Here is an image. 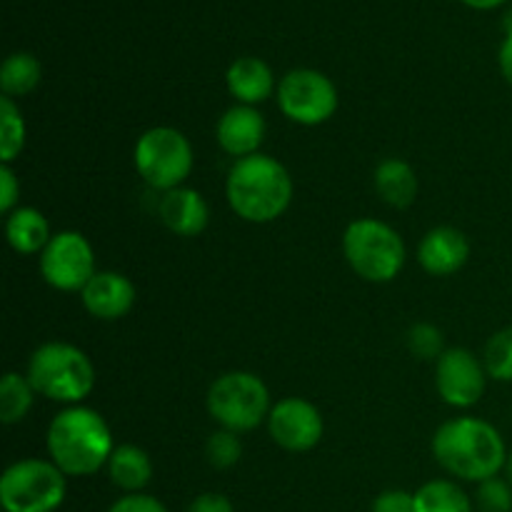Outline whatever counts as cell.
Wrapping results in <instances>:
<instances>
[{
    "instance_id": "obj_1",
    "label": "cell",
    "mask_w": 512,
    "mask_h": 512,
    "mask_svg": "<svg viewBox=\"0 0 512 512\" xmlns=\"http://www.w3.org/2000/svg\"><path fill=\"white\" fill-rule=\"evenodd\" d=\"M433 455L440 468L468 483L498 478L508 463L505 440L495 425L473 415L440 425L433 435Z\"/></svg>"
},
{
    "instance_id": "obj_2",
    "label": "cell",
    "mask_w": 512,
    "mask_h": 512,
    "mask_svg": "<svg viewBox=\"0 0 512 512\" xmlns=\"http://www.w3.org/2000/svg\"><path fill=\"white\" fill-rule=\"evenodd\" d=\"M48 455L70 478H88L108 465L113 433L103 415L85 405H68L48 425Z\"/></svg>"
},
{
    "instance_id": "obj_3",
    "label": "cell",
    "mask_w": 512,
    "mask_h": 512,
    "mask_svg": "<svg viewBox=\"0 0 512 512\" xmlns=\"http://www.w3.org/2000/svg\"><path fill=\"white\" fill-rule=\"evenodd\" d=\"M225 195L238 218L265 225L278 220L293 200V178L280 160L255 153L235 160Z\"/></svg>"
},
{
    "instance_id": "obj_4",
    "label": "cell",
    "mask_w": 512,
    "mask_h": 512,
    "mask_svg": "<svg viewBox=\"0 0 512 512\" xmlns=\"http://www.w3.org/2000/svg\"><path fill=\"white\" fill-rule=\"evenodd\" d=\"M28 380L35 393L53 403L80 405L93 393L95 368L83 350L53 340L30 355Z\"/></svg>"
},
{
    "instance_id": "obj_5",
    "label": "cell",
    "mask_w": 512,
    "mask_h": 512,
    "mask_svg": "<svg viewBox=\"0 0 512 512\" xmlns=\"http://www.w3.org/2000/svg\"><path fill=\"white\" fill-rule=\"evenodd\" d=\"M343 253L355 275L368 283H390L405 265V243L395 228L375 218H360L345 228Z\"/></svg>"
},
{
    "instance_id": "obj_6",
    "label": "cell",
    "mask_w": 512,
    "mask_h": 512,
    "mask_svg": "<svg viewBox=\"0 0 512 512\" xmlns=\"http://www.w3.org/2000/svg\"><path fill=\"white\" fill-rule=\"evenodd\" d=\"M268 385L255 373L233 370L210 385L208 413L220 428L233 433H250L270 415Z\"/></svg>"
},
{
    "instance_id": "obj_7",
    "label": "cell",
    "mask_w": 512,
    "mask_h": 512,
    "mask_svg": "<svg viewBox=\"0 0 512 512\" xmlns=\"http://www.w3.org/2000/svg\"><path fill=\"white\" fill-rule=\"evenodd\" d=\"M65 478L53 460H18L0 478V505L5 512H55L68 493Z\"/></svg>"
},
{
    "instance_id": "obj_8",
    "label": "cell",
    "mask_w": 512,
    "mask_h": 512,
    "mask_svg": "<svg viewBox=\"0 0 512 512\" xmlns=\"http://www.w3.org/2000/svg\"><path fill=\"white\" fill-rule=\"evenodd\" d=\"M133 163L150 188L168 193L180 188L193 170V148L180 130L158 125L145 130L133 150Z\"/></svg>"
},
{
    "instance_id": "obj_9",
    "label": "cell",
    "mask_w": 512,
    "mask_h": 512,
    "mask_svg": "<svg viewBox=\"0 0 512 512\" xmlns=\"http://www.w3.org/2000/svg\"><path fill=\"white\" fill-rule=\"evenodd\" d=\"M338 88L325 73L313 68H295L278 85L280 113L298 125L325 123L338 110Z\"/></svg>"
},
{
    "instance_id": "obj_10",
    "label": "cell",
    "mask_w": 512,
    "mask_h": 512,
    "mask_svg": "<svg viewBox=\"0 0 512 512\" xmlns=\"http://www.w3.org/2000/svg\"><path fill=\"white\" fill-rule=\"evenodd\" d=\"M95 273L98 270H95L93 245L75 230L55 233L40 253V275L50 288L60 293H83Z\"/></svg>"
},
{
    "instance_id": "obj_11",
    "label": "cell",
    "mask_w": 512,
    "mask_h": 512,
    "mask_svg": "<svg viewBox=\"0 0 512 512\" xmlns=\"http://www.w3.org/2000/svg\"><path fill=\"white\" fill-rule=\"evenodd\" d=\"M488 385V370L475 353L465 348H448L435 360V388L453 408H473L480 403Z\"/></svg>"
},
{
    "instance_id": "obj_12",
    "label": "cell",
    "mask_w": 512,
    "mask_h": 512,
    "mask_svg": "<svg viewBox=\"0 0 512 512\" xmlns=\"http://www.w3.org/2000/svg\"><path fill=\"white\" fill-rule=\"evenodd\" d=\"M268 430L275 445L288 453H308L323 440V415L303 398H285L270 408Z\"/></svg>"
},
{
    "instance_id": "obj_13",
    "label": "cell",
    "mask_w": 512,
    "mask_h": 512,
    "mask_svg": "<svg viewBox=\"0 0 512 512\" xmlns=\"http://www.w3.org/2000/svg\"><path fill=\"white\" fill-rule=\"evenodd\" d=\"M215 138H218L220 148L228 155H233L235 160L260 153V145L265 140L263 113L253 108V105H233L218 120Z\"/></svg>"
},
{
    "instance_id": "obj_14",
    "label": "cell",
    "mask_w": 512,
    "mask_h": 512,
    "mask_svg": "<svg viewBox=\"0 0 512 512\" xmlns=\"http://www.w3.org/2000/svg\"><path fill=\"white\" fill-rule=\"evenodd\" d=\"M470 258V243L465 233L450 225L433 228L418 245V263L425 273L435 278H448L455 275Z\"/></svg>"
},
{
    "instance_id": "obj_15",
    "label": "cell",
    "mask_w": 512,
    "mask_h": 512,
    "mask_svg": "<svg viewBox=\"0 0 512 512\" xmlns=\"http://www.w3.org/2000/svg\"><path fill=\"white\" fill-rule=\"evenodd\" d=\"M85 310L98 320H120L133 310L135 285L125 275L103 270L95 273L93 280L80 293Z\"/></svg>"
},
{
    "instance_id": "obj_16",
    "label": "cell",
    "mask_w": 512,
    "mask_h": 512,
    "mask_svg": "<svg viewBox=\"0 0 512 512\" xmlns=\"http://www.w3.org/2000/svg\"><path fill=\"white\" fill-rule=\"evenodd\" d=\"M160 220L170 233L180 235V238H195L208 228L210 208L205 203L203 195L193 188H180L168 190L160 198Z\"/></svg>"
},
{
    "instance_id": "obj_17",
    "label": "cell",
    "mask_w": 512,
    "mask_h": 512,
    "mask_svg": "<svg viewBox=\"0 0 512 512\" xmlns=\"http://www.w3.org/2000/svg\"><path fill=\"white\" fill-rule=\"evenodd\" d=\"M228 90L240 105H258L265 103L275 90V75L265 60L253 58V55H243V58L233 60L228 68Z\"/></svg>"
},
{
    "instance_id": "obj_18",
    "label": "cell",
    "mask_w": 512,
    "mask_h": 512,
    "mask_svg": "<svg viewBox=\"0 0 512 512\" xmlns=\"http://www.w3.org/2000/svg\"><path fill=\"white\" fill-rule=\"evenodd\" d=\"M375 193L380 195L383 203L390 208H408L418 198V175H415L413 165L405 163L400 158H385L383 163L375 168L373 173Z\"/></svg>"
},
{
    "instance_id": "obj_19",
    "label": "cell",
    "mask_w": 512,
    "mask_h": 512,
    "mask_svg": "<svg viewBox=\"0 0 512 512\" xmlns=\"http://www.w3.org/2000/svg\"><path fill=\"white\" fill-rule=\"evenodd\" d=\"M5 238L10 248L20 255L43 253L45 245L50 243L53 233L45 220V215L35 208H15L5 218Z\"/></svg>"
},
{
    "instance_id": "obj_20",
    "label": "cell",
    "mask_w": 512,
    "mask_h": 512,
    "mask_svg": "<svg viewBox=\"0 0 512 512\" xmlns=\"http://www.w3.org/2000/svg\"><path fill=\"white\" fill-rule=\"evenodd\" d=\"M108 475L115 488L125 493H143V488H148L153 480V463L138 445H118L108 460Z\"/></svg>"
},
{
    "instance_id": "obj_21",
    "label": "cell",
    "mask_w": 512,
    "mask_h": 512,
    "mask_svg": "<svg viewBox=\"0 0 512 512\" xmlns=\"http://www.w3.org/2000/svg\"><path fill=\"white\" fill-rule=\"evenodd\" d=\"M40 75H43V68L35 55L13 53L0 65V90L8 98H20L38 88Z\"/></svg>"
},
{
    "instance_id": "obj_22",
    "label": "cell",
    "mask_w": 512,
    "mask_h": 512,
    "mask_svg": "<svg viewBox=\"0 0 512 512\" xmlns=\"http://www.w3.org/2000/svg\"><path fill=\"white\" fill-rule=\"evenodd\" d=\"M415 512H473V503L453 480H430L415 493Z\"/></svg>"
},
{
    "instance_id": "obj_23",
    "label": "cell",
    "mask_w": 512,
    "mask_h": 512,
    "mask_svg": "<svg viewBox=\"0 0 512 512\" xmlns=\"http://www.w3.org/2000/svg\"><path fill=\"white\" fill-rule=\"evenodd\" d=\"M35 400V390L28 375L5 373L0 378V420L5 425H15L25 420Z\"/></svg>"
},
{
    "instance_id": "obj_24",
    "label": "cell",
    "mask_w": 512,
    "mask_h": 512,
    "mask_svg": "<svg viewBox=\"0 0 512 512\" xmlns=\"http://www.w3.org/2000/svg\"><path fill=\"white\" fill-rule=\"evenodd\" d=\"M25 148V120L13 98H0V160L10 165Z\"/></svg>"
},
{
    "instance_id": "obj_25",
    "label": "cell",
    "mask_w": 512,
    "mask_h": 512,
    "mask_svg": "<svg viewBox=\"0 0 512 512\" xmlns=\"http://www.w3.org/2000/svg\"><path fill=\"white\" fill-rule=\"evenodd\" d=\"M483 365L488 378L500 383H512V328H503L488 340L483 353Z\"/></svg>"
},
{
    "instance_id": "obj_26",
    "label": "cell",
    "mask_w": 512,
    "mask_h": 512,
    "mask_svg": "<svg viewBox=\"0 0 512 512\" xmlns=\"http://www.w3.org/2000/svg\"><path fill=\"white\" fill-rule=\"evenodd\" d=\"M205 458L213 465L215 470H230L240 463L243 458V443H240V435L233 430H215L213 435L205 443Z\"/></svg>"
},
{
    "instance_id": "obj_27",
    "label": "cell",
    "mask_w": 512,
    "mask_h": 512,
    "mask_svg": "<svg viewBox=\"0 0 512 512\" xmlns=\"http://www.w3.org/2000/svg\"><path fill=\"white\" fill-rule=\"evenodd\" d=\"M408 348L415 358L438 360L445 353V338L440 328L430 323H415L408 330Z\"/></svg>"
},
{
    "instance_id": "obj_28",
    "label": "cell",
    "mask_w": 512,
    "mask_h": 512,
    "mask_svg": "<svg viewBox=\"0 0 512 512\" xmlns=\"http://www.w3.org/2000/svg\"><path fill=\"white\" fill-rule=\"evenodd\" d=\"M475 503L480 512H512V485L510 480L490 478L478 483Z\"/></svg>"
},
{
    "instance_id": "obj_29",
    "label": "cell",
    "mask_w": 512,
    "mask_h": 512,
    "mask_svg": "<svg viewBox=\"0 0 512 512\" xmlns=\"http://www.w3.org/2000/svg\"><path fill=\"white\" fill-rule=\"evenodd\" d=\"M108 512H168V508L158 498H153V495L125 493L123 498H118L110 505Z\"/></svg>"
},
{
    "instance_id": "obj_30",
    "label": "cell",
    "mask_w": 512,
    "mask_h": 512,
    "mask_svg": "<svg viewBox=\"0 0 512 512\" xmlns=\"http://www.w3.org/2000/svg\"><path fill=\"white\" fill-rule=\"evenodd\" d=\"M370 512H415V493L385 490L373 500V510Z\"/></svg>"
},
{
    "instance_id": "obj_31",
    "label": "cell",
    "mask_w": 512,
    "mask_h": 512,
    "mask_svg": "<svg viewBox=\"0 0 512 512\" xmlns=\"http://www.w3.org/2000/svg\"><path fill=\"white\" fill-rule=\"evenodd\" d=\"M20 198V183L18 175L10 165H0V213L10 215L18 208Z\"/></svg>"
},
{
    "instance_id": "obj_32",
    "label": "cell",
    "mask_w": 512,
    "mask_h": 512,
    "mask_svg": "<svg viewBox=\"0 0 512 512\" xmlns=\"http://www.w3.org/2000/svg\"><path fill=\"white\" fill-rule=\"evenodd\" d=\"M188 512H235L233 503L220 493H203L190 503Z\"/></svg>"
},
{
    "instance_id": "obj_33",
    "label": "cell",
    "mask_w": 512,
    "mask_h": 512,
    "mask_svg": "<svg viewBox=\"0 0 512 512\" xmlns=\"http://www.w3.org/2000/svg\"><path fill=\"white\" fill-rule=\"evenodd\" d=\"M500 70L505 80L512 85V33H505L503 45H500Z\"/></svg>"
},
{
    "instance_id": "obj_34",
    "label": "cell",
    "mask_w": 512,
    "mask_h": 512,
    "mask_svg": "<svg viewBox=\"0 0 512 512\" xmlns=\"http://www.w3.org/2000/svg\"><path fill=\"white\" fill-rule=\"evenodd\" d=\"M463 3H468L470 8H480V10H490V8H498V5H503L505 0H463Z\"/></svg>"
},
{
    "instance_id": "obj_35",
    "label": "cell",
    "mask_w": 512,
    "mask_h": 512,
    "mask_svg": "<svg viewBox=\"0 0 512 512\" xmlns=\"http://www.w3.org/2000/svg\"><path fill=\"white\" fill-rule=\"evenodd\" d=\"M505 470H508V480H510V485H512V453L508 455V463H505Z\"/></svg>"
},
{
    "instance_id": "obj_36",
    "label": "cell",
    "mask_w": 512,
    "mask_h": 512,
    "mask_svg": "<svg viewBox=\"0 0 512 512\" xmlns=\"http://www.w3.org/2000/svg\"><path fill=\"white\" fill-rule=\"evenodd\" d=\"M505 30H508V33H512V10L508 15H505Z\"/></svg>"
}]
</instances>
